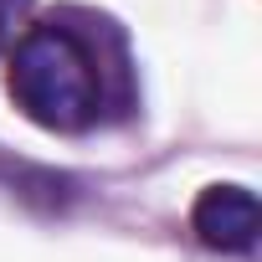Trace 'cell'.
I'll use <instances>...</instances> for the list:
<instances>
[{"instance_id": "1", "label": "cell", "mask_w": 262, "mask_h": 262, "mask_svg": "<svg viewBox=\"0 0 262 262\" xmlns=\"http://www.w3.org/2000/svg\"><path fill=\"white\" fill-rule=\"evenodd\" d=\"M11 103L47 134H82L108 108V67L88 31L72 21H36L11 47Z\"/></svg>"}, {"instance_id": "2", "label": "cell", "mask_w": 262, "mask_h": 262, "mask_svg": "<svg viewBox=\"0 0 262 262\" xmlns=\"http://www.w3.org/2000/svg\"><path fill=\"white\" fill-rule=\"evenodd\" d=\"M190 226L206 247H221V252H252L257 247V226H262V211H257V195L247 185H206L190 206Z\"/></svg>"}, {"instance_id": "3", "label": "cell", "mask_w": 262, "mask_h": 262, "mask_svg": "<svg viewBox=\"0 0 262 262\" xmlns=\"http://www.w3.org/2000/svg\"><path fill=\"white\" fill-rule=\"evenodd\" d=\"M21 11H26V0H0V47H6V36H11V26L21 21Z\"/></svg>"}]
</instances>
